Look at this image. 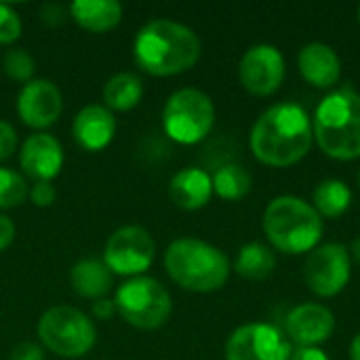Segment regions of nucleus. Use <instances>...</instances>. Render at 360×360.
Returning <instances> with one entry per match:
<instances>
[{"mask_svg": "<svg viewBox=\"0 0 360 360\" xmlns=\"http://www.w3.org/2000/svg\"><path fill=\"white\" fill-rule=\"evenodd\" d=\"M314 143L312 120L297 103H276L253 124L249 146L253 156L268 167L285 169L308 156Z\"/></svg>", "mask_w": 360, "mask_h": 360, "instance_id": "1", "label": "nucleus"}, {"mask_svg": "<svg viewBox=\"0 0 360 360\" xmlns=\"http://www.w3.org/2000/svg\"><path fill=\"white\" fill-rule=\"evenodd\" d=\"M202 55L198 34L171 19L148 21L133 40V59L137 68L156 78H169L192 70Z\"/></svg>", "mask_w": 360, "mask_h": 360, "instance_id": "2", "label": "nucleus"}, {"mask_svg": "<svg viewBox=\"0 0 360 360\" xmlns=\"http://www.w3.org/2000/svg\"><path fill=\"white\" fill-rule=\"evenodd\" d=\"M165 270L169 278L192 293L219 291L230 278L226 253L200 238H177L165 251Z\"/></svg>", "mask_w": 360, "mask_h": 360, "instance_id": "3", "label": "nucleus"}, {"mask_svg": "<svg viewBox=\"0 0 360 360\" xmlns=\"http://www.w3.org/2000/svg\"><path fill=\"white\" fill-rule=\"evenodd\" d=\"M314 141L335 160L360 158V95L352 89L331 91L312 118Z\"/></svg>", "mask_w": 360, "mask_h": 360, "instance_id": "4", "label": "nucleus"}, {"mask_svg": "<svg viewBox=\"0 0 360 360\" xmlns=\"http://www.w3.org/2000/svg\"><path fill=\"white\" fill-rule=\"evenodd\" d=\"M264 234L270 245L287 255L310 253L323 238V217L300 196H278L270 200L264 213Z\"/></svg>", "mask_w": 360, "mask_h": 360, "instance_id": "5", "label": "nucleus"}, {"mask_svg": "<svg viewBox=\"0 0 360 360\" xmlns=\"http://www.w3.org/2000/svg\"><path fill=\"white\" fill-rule=\"evenodd\" d=\"M38 340L59 359H80L89 354L97 342L95 323L74 306H53L38 321Z\"/></svg>", "mask_w": 360, "mask_h": 360, "instance_id": "6", "label": "nucleus"}, {"mask_svg": "<svg viewBox=\"0 0 360 360\" xmlns=\"http://www.w3.org/2000/svg\"><path fill=\"white\" fill-rule=\"evenodd\" d=\"M114 304L116 314L139 331L160 329L173 312V300L167 287L146 274L124 281L114 295Z\"/></svg>", "mask_w": 360, "mask_h": 360, "instance_id": "7", "label": "nucleus"}, {"mask_svg": "<svg viewBox=\"0 0 360 360\" xmlns=\"http://www.w3.org/2000/svg\"><path fill=\"white\" fill-rule=\"evenodd\" d=\"M162 131L179 146L200 143L215 124V105L211 97L198 89L175 91L162 108Z\"/></svg>", "mask_w": 360, "mask_h": 360, "instance_id": "8", "label": "nucleus"}, {"mask_svg": "<svg viewBox=\"0 0 360 360\" xmlns=\"http://www.w3.org/2000/svg\"><path fill=\"white\" fill-rule=\"evenodd\" d=\"M156 243L141 226H122L112 232L103 249V264L118 276H143L154 264Z\"/></svg>", "mask_w": 360, "mask_h": 360, "instance_id": "9", "label": "nucleus"}, {"mask_svg": "<svg viewBox=\"0 0 360 360\" xmlns=\"http://www.w3.org/2000/svg\"><path fill=\"white\" fill-rule=\"evenodd\" d=\"M350 251L340 243H325L310 251L304 278L308 289L319 297H335L350 283Z\"/></svg>", "mask_w": 360, "mask_h": 360, "instance_id": "10", "label": "nucleus"}, {"mask_svg": "<svg viewBox=\"0 0 360 360\" xmlns=\"http://www.w3.org/2000/svg\"><path fill=\"white\" fill-rule=\"evenodd\" d=\"M291 352L287 335L270 323L243 325L226 342V360H289Z\"/></svg>", "mask_w": 360, "mask_h": 360, "instance_id": "11", "label": "nucleus"}, {"mask_svg": "<svg viewBox=\"0 0 360 360\" xmlns=\"http://www.w3.org/2000/svg\"><path fill=\"white\" fill-rule=\"evenodd\" d=\"M285 57L272 44H253L238 63L240 84L255 97L274 95L285 80Z\"/></svg>", "mask_w": 360, "mask_h": 360, "instance_id": "12", "label": "nucleus"}, {"mask_svg": "<svg viewBox=\"0 0 360 360\" xmlns=\"http://www.w3.org/2000/svg\"><path fill=\"white\" fill-rule=\"evenodd\" d=\"M15 110L25 127L42 133L59 120L63 112V97L53 80L34 78L21 86Z\"/></svg>", "mask_w": 360, "mask_h": 360, "instance_id": "13", "label": "nucleus"}, {"mask_svg": "<svg viewBox=\"0 0 360 360\" xmlns=\"http://www.w3.org/2000/svg\"><path fill=\"white\" fill-rule=\"evenodd\" d=\"M335 329V316L327 306L302 304L293 308L285 323V335L297 348H319Z\"/></svg>", "mask_w": 360, "mask_h": 360, "instance_id": "14", "label": "nucleus"}, {"mask_svg": "<svg viewBox=\"0 0 360 360\" xmlns=\"http://www.w3.org/2000/svg\"><path fill=\"white\" fill-rule=\"evenodd\" d=\"M65 162L59 139L51 133L30 135L19 150V167L34 181H53Z\"/></svg>", "mask_w": 360, "mask_h": 360, "instance_id": "15", "label": "nucleus"}, {"mask_svg": "<svg viewBox=\"0 0 360 360\" xmlns=\"http://www.w3.org/2000/svg\"><path fill=\"white\" fill-rule=\"evenodd\" d=\"M116 129L118 122L114 112H110L101 103H91L80 108L72 122V135L84 152L105 150L114 141Z\"/></svg>", "mask_w": 360, "mask_h": 360, "instance_id": "16", "label": "nucleus"}, {"mask_svg": "<svg viewBox=\"0 0 360 360\" xmlns=\"http://www.w3.org/2000/svg\"><path fill=\"white\" fill-rule=\"evenodd\" d=\"M302 78L316 89H333L342 78V61L325 42H310L297 55Z\"/></svg>", "mask_w": 360, "mask_h": 360, "instance_id": "17", "label": "nucleus"}, {"mask_svg": "<svg viewBox=\"0 0 360 360\" xmlns=\"http://www.w3.org/2000/svg\"><path fill=\"white\" fill-rule=\"evenodd\" d=\"M169 196L175 207L184 211H198L207 207L213 196L211 175L198 167H186L171 177Z\"/></svg>", "mask_w": 360, "mask_h": 360, "instance_id": "18", "label": "nucleus"}, {"mask_svg": "<svg viewBox=\"0 0 360 360\" xmlns=\"http://www.w3.org/2000/svg\"><path fill=\"white\" fill-rule=\"evenodd\" d=\"M68 8L70 17L93 34L112 32L122 21V4L116 0H76Z\"/></svg>", "mask_w": 360, "mask_h": 360, "instance_id": "19", "label": "nucleus"}, {"mask_svg": "<svg viewBox=\"0 0 360 360\" xmlns=\"http://www.w3.org/2000/svg\"><path fill=\"white\" fill-rule=\"evenodd\" d=\"M70 285L82 300H101L114 287V274L101 259H80L70 270Z\"/></svg>", "mask_w": 360, "mask_h": 360, "instance_id": "20", "label": "nucleus"}, {"mask_svg": "<svg viewBox=\"0 0 360 360\" xmlns=\"http://www.w3.org/2000/svg\"><path fill=\"white\" fill-rule=\"evenodd\" d=\"M143 82L131 72H118L103 84V105L110 112H129L141 103Z\"/></svg>", "mask_w": 360, "mask_h": 360, "instance_id": "21", "label": "nucleus"}, {"mask_svg": "<svg viewBox=\"0 0 360 360\" xmlns=\"http://www.w3.org/2000/svg\"><path fill=\"white\" fill-rule=\"evenodd\" d=\"M276 268V255L270 247L262 243H247L240 247L234 270L238 276L247 281H264Z\"/></svg>", "mask_w": 360, "mask_h": 360, "instance_id": "22", "label": "nucleus"}, {"mask_svg": "<svg viewBox=\"0 0 360 360\" xmlns=\"http://www.w3.org/2000/svg\"><path fill=\"white\" fill-rule=\"evenodd\" d=\"M350 202H352V192L340 179H325L323 184L316 186L312 194V207L325 219L342 217L350 209Z\"/></svg>", "mask_w": 360, "mask_h": 360, "instance_id": "23", "label": "nucleus"}, {"mask_svg": "<svg viewBox=\"0 0 360 360\" xmlns=\"http://www.w3.org/2000/svg\"><path fill=\"white\" fill-rule=\"evenodd\" d=\"M211 181H213V194H217L221 200H230V202L245 198L251 192V184H253L249 171L234 162L219 167L211 175Z\"/></svg>", "mask_w": 360, "mask_h": 360, "instance_id": "24", "label": "nucleus"}, {"mask_svg": "<svg viewBox=\"0 0 360 360\" xmlns=\"http://www.w3.org/2000/svg\"><path fill=\"white\" fill-rule=\"evenodd\" d=\"M27 194L30 190L25 177L8 167H0V211L23 205Z\"/></svg>", "mask_w": 360, "mask_h": 360, "instance_id": "25", "label": "nucleus"}, {"mask_svg": "<svg viewBox=\"0 0 360 360\" xmlns=\"http://www.w3.org/2000/svg\"><path fill=\"white\" fill-rule=\"evenodd\" d=\"M2 70L11 80L27 84L30 80H34L36 61L25 49H8L2 57Z\"/></svg>", "mask_w": 360, "mask_h": 360, "instance_id": "26", "label": "nucleus"}, {"mask_svg": "<svg viewBox=\"0 0 360 360\" xmlns=\"http://www.w3.org/2000/svg\"><path fill=\"white\" fill-rule=\"evenodd\" d=\"M19 36H21V17L13 6L0 2V44L8 46L17 42Z\"/></svg>", "mask_w": 360, "mask_h": 360, "instance_id": "27", "label": "nucleus"}, {"mask_svg": "<svg viewBox=\"0 0 360 360\" xmlns=\"http://www.w3.org/2000/svg\"><path fill=\"white\" fill-rule=\"evenodd\" d=\"M30 200L34 207H51L57 198V192H55V186L53 181H34V186L30 188Z\"/></svg>", "mask_w": 360, "mask_h": 360, "instance_id": "28", "label": "nucleus"}, {"mask_svg": "<svg viewBox=\"0 0 360 360\" xmlns=\"http://www.w3.org/2000/svg\"><path fill=\"white\" fill-rule=\"evenodd\" d=\"M17 152V131L6 120H0V162Z\"/></svg>", "mask_w": 360, "mask_h": 360, "instance_id": "29", "label": "nucleus"}, {"mask_svg": "<svg viewBox=\"0 0 360 360\" xmlns=\"http://www.w3.org/2000/svg\"><path fill=\"white\" fill-rule=\"evenodd\" d=\"M8 360H44V348L34 342H21L11 350Z\"/></svg>", "mask_w": 360, "mask_h": 360, "instance_id": "30", "label": "nucleus"}, {"mask_svg": "<svg viewBox=\"0 0 360 360\" xmlns=\"http://www.w3.org/2000/svg\"><path fill=\"white\" fill-rule=\"evenodd\" d=\"M70 8L61 6V4H55V2H46L42 8H40V17L46 25H59L65 17H68Z\"/></svg>", "mask_w": 360, "mask_h": 360, "instance_id": "31", "label": "nucleus"}, {"mask_svg": "<svg viewBox=\"0 0 360 360\" xmlns=\"http://www.w3.org/2000/svg\"><path fill=\"white\" fill-rule=\"evenodd\" d=\"M15 234H17V230H15L13 219H11L8 215L0 213V253H2V251H6V249L13 245Z\"/></svg>", "mask_w": 360, "mask_h": 360, "instance_id": "32", "label": "nucleus"}, {"mask_svg": "<svg viewBox=\"0 0 360 360\" xmlns=\"http://www.w3.org/2000/svg\"><path fill=\"white\" fill-rule=\"evenodd\" d=\"M93 316L97 319V321H110L114 314H116V304H114V300H110V297H101V300H97V302H93Z\"/></svg>", "mask_w": 360, "mask_h": 360, "instance_id": "33", "label": "nucleus"}, {"mask_svg": "<svg viewBox=\"0 0 360 360\" xmlns=\"http://www.w3.org/2000/svg\"><path fill=\"white\" fill-rule=\"evenodd\" d=\"M289 360H329L321 348H295Z\"/></svg>", "mask_w": 360, "mask_h": 360, "instance_id": "34", "label": "nucleus"}, {"mask_svg": "<svg viewBox=\"0 0 360 360\" xmlns=\"http://www.w3.org/2000/svg\"><path fill=\"white\" fill-rule=\"evenodd\" d=\"M350 359L360 360V333L352 340V346H350Z\"/></svg>", "mask_w": 360, "mask_h": 360, "instance_id": "35", "label": "nucleus"}, {"mask_svg": "<svg viewBox=\"0 0 360 360\" xmlns=\"http://www.w3.org/2000/svg\"><path fill=\"white\" fill-rule=\"evenodd\" d=\"M352 257H354V262L360 266V238H356L354 243H352V253H350Z\"/></svg>", "mask_w": 360, "mask_h": 360, "instance_id": "36", "label": "nucleus"}, {"mask_svg": "<svg viewBox=\"0 0 360 360\" xmlns=\"http://www.w3.org/2000/svg\"><path fill=\"white\" fill-rule=\"evenodd\" d=\"M359 23H360V6H359Z\"/></svg>", "mask_w": 360, "mask_h": 360, "instance_id": "37", "label": "nucleus"}, {"mask_svg": "<svg viewBox=\"0 0 360 360\" xmlns=\"http://www.w3.org/2000/svg\"><path fill=\"white\" fill-rule=\"evenodd\" d=\"M359 186H360V171H359Z\"/></svg>", "mask_w": 360, "mask_h": 360, "instance_id": "38", "label": "nucleus"}]
</instances>
